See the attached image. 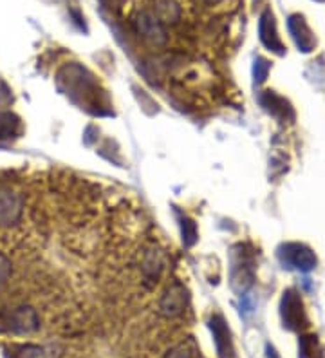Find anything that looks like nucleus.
<instances>
[{"label":"nucleus","mask_w":325,"mask_h":358,"mask_svg":"<svg viewBox=\"0 0 325 358\" xmlns=\"http://www.w3.org/2000/svg\"><path fill=\"white\" fill-rule=\"evenodd\" d=\"M11 275V262L4 254H0V286L6 282Z\"/></svg>","instance_id":"423d86ee"},{"label":"nucleus","mask_w":325,"mask_h":358,"mask_svg":"<svg viewBox=\"0 0 325 358\" xmlns=\"http://www.w3.org/2000/svg\"><path fill=\"white\" fill-rule=\"evenodd\" d=\"M38 326V313L29 306L17 308L11 313V319H9V328L13 329V333H17V335H27V333L36 331Z\"/></svg>","instance_id":"f03ea898"},{"label":"nucleus","mask_w":325,"mask_h":358,"mask_svg":"<svg viewBox=\"0 0 325 358\" xmlns=\"http://www.w3.org/2000/svg\"><path fill=\"white\" fill-rule=\"evenodd\" d=\"M185 304H187V292L182 286L175 284L161 299V311L168 317H175L185 310Z\"/></svg>","instance_id":"7ed1b4c3"},{"label":"nucleus","mask_w":325,"mask_h":358,"mask_svg":"<svg viewBox=\"0 0 325 358\" xmlns=\"http://www.w3.org/2000/svg\"><path fill=\"white\" fill-rule=\"evenodd\" d=\"M18 358H43V355L42 350H38V348L26 345V348H22V353L18 355Z\"/></svg>","instance_id":"0eeeda50"},{"label":"nucleus","mask_w":325,"mask_h":358,"mask_svg":"<svg viewBox=\"0 0 325 358\" xmlns=\"http://www.w3.org/2000/svg\"><path fill=\"white\" fill-rule=\"evenodd\" d=\"M138 26H139V31L143 33L145 38L152 40V42H156V44L163 42V38H165V33H163L159 18L154 17V15L150 13L141 15L138 20Z\"/></svg>","instance_id":"20e7f679"},{"label":"nucleus","mask_w":325,"mask_h":358,"mask_svg":"<svg viewBox=\"0 0 325 358\" xmlns=\"http://www.w3.org/2000/svg\"><path fill=\"white\" fill-rule=\"evenodd\" d=\"M0 87H6V85H4V83H2V82H0ZM2 94H4L6 98H9V94H6V92H0V96H2Z\"/></svg>","instance_id":"6e6552de"},{"label":"nucleus","mask_w":325,"mask_h":358,"mask_svg":"<svg viewBox=\"0 0 325 358\" xmlns=\"http://www.w3.org/2000/svg\"><path fill=\"white\" fill-rule=\"evenodd\" d=\"M24 199L11 188H0V227H11L20 219Z\"/></svg>","instance_id":"f257e3e1"},{"label":"nucleus","mask_w":325,"mask_h":358,"mask_svg":"<svg viewBox=\"0 0 325 358\" xmlns=\"http://www.w3.org/2000/svg\"><path fill=\"white\" fill-rule=\"evenodd\" d=\"M20 131V118L13 113H0V141L11 140Z\"/></svg>","instance_id":"39448f33"}]
</instances>
